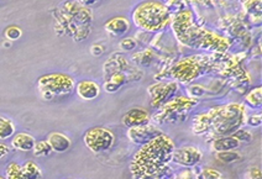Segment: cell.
<instances>
[{
  "label": "cell",
  "instance_id": "cell-1",
  "mask_svg": "<svg viewBox=\"0 0 262 179\" xmlns=\"http://www.w3.org/2000/svg\"><path fill=\"white\" fill-rule=\"evenodd\" d=\"M174 150L173 140L166 133L142 145L130 163L134 179H162L169 171Z\"/></svg>",
  "mask_w": 262,
  "mask_h": 179
},
{
  "label": "cell",
  "instance_id": "cell-2",
  "mask_svg": "<svg viewBox=\"0 0 262 179\" xmlns=\"http://www.w3.org/2000/svg\"><path fill=\"white\" fill-rule=\"evenodd\" d=\"M246 121V107L241 103H230L214 106L193 119L192 130L194 135L205 137L231 136L243 129Z\"/></svg>",
  "mask_w": 262,
  "mask_h": 179
},
{
  "label": "cell",
  "instance_id": "cell-3",
  "mask_svg": "<svg viewBox=\"0 0 262 179\" xmlns=\"http://www.w3.org/2000/svg\"><path fill=\"white\" fill-rule=\"evenodd\" d=\"M171 24L178 41L192 49L225 52L230 46V41L228 38L195 25L193 23V13L189 10L180 11L172 19Z\"/></svg>",
  "mask_w": 262,
  "mask_h": 179
},
{
  "label": "cell",
  "instance_id": "cell-4",
  "mask_svg": "<svg viewBox=\"0 0 262 179\" xmlns=\"http://www.w3.org/2000/svg\"><path fill=\"white\" fill-rule=\"evenodd\" d=\"M133 21L146 32H159L171 24L172 13L163 3L145 2L135 8Z\"/></svg>",
  "mask_w": 262,
  "mask_h": 179
},
{
  "label": "cell",
  "instance_id": "cell-5",
  "mask_svg": "<svg viewBox=\"0 0 262 179\" xmlns=\"http://www.w3.org/2000/svg\"><path fill=\"white\" fill-rule=\"evenodd\" d=\"M37 88L43 99L51 100L55 97L72 93L76 89V82L70 74L55 72L40 77L37 80Z\"/></svg>",
  "mask_w": 262,
  "mask_h": 179
},
{
  "label": "cell",
  "instance_id": "cell-6",
  "mask_svg": "<svg viewBox=\"0 0 262 179\" xmlns=\"http://www.w3.org/2000/svg\"><path fill=\"white\" fill-rule=\"evenodd\" d=\"M196 99H190L186 97H178L171 99L165 105L160 107V111L155 114L154 119L157 124H176L182 122L187 115L192 111L193 107L196 106Z\"/></svg>",
  "mask_w": 262,
  "mask_h": 179
},
{
  "label": "cell",
  "instance_id": "cell-7",
  "mask_svg": "<svg viewBox=\"0 0 262 179\" xmlns=\"http://www.w3.org/2000/svg\"><path fill=\"white\" fill-rule=\"evenodd\" d=\"M84 145L93 153H103L109 151L115 142V136L109 129L102 126L92 127L83 137Z\"/></svg>",
  "mask_w": 262,
  "mask_h": 179
},
{
  "label": "cell",
  "instance_id": "cell-8",
  "mask_svg": "<svg viewBox=\"0 0 262 179\" xmlns=\"http://www.w3.org/2000/svg\"><path fill=\"white\" fill-rule=\"evenodd\" d=\"M177 91V82H159L156 84H152L148 88V94L151 97V106L157 109V107L165 105L167 101L171 100V98Z\"/></svg>",
  "mask_w": 262,
  "mask_h": 179
},
{
  "label": "cell",
  "instance_id": "cell-9",
  "mask_svg": "<svg viewBox=\"0 0 262 179\" xmlns=\"http://www.w3.org/2000/svg\"><path fill=\"white\" fill-rule=\"evenodd\" d=\"M199 62L201 61H198V56L182 59V61H180V63H177L172 68L171 74L180 82L190 83L201 74L202 68L199 65Z\"/></svg>",
  "mask_w": 262,
  "mask_h": 179
},
{
  "label": "cell",
  "instance_id": "cell-10",
  "mask_svg": "<svg viewBox=\"0 0 262 179\" xmlns=\"http://www.w3.org/2000/svg\"><path fill=\"white\" fill-rule=\"evenodd\" d=\"M203 158V153L195 146H183V147L176 148L172 154V162L177 166L190 168L198 165Z\"/></svg>",
  "mask_w": 262,
  "mask_h": 179
},
{
  "label": "cell",
  "instance_id": "cell-11",
  "mask_svg": "<svg viewBox=\"0 0 262 179\" xmlns=\"http://www.w3.org/2000/svg\"><path fill=\"white\" fill-rule=\"evenodd\" d=\"M162 133L163 131L159 129L156 125H152V124L131 127V129H127L126 131L127 139H129L133 143H135V145H139V146L145 145V143H147L148 141H151V140H154L155 137L162 135Z\"/></svg>",
  "mask_w": 262,
  "mask_h": 179
},
{
  "label": "cell",
  "instance_id": "cell-12",
  "mask_svg": "<svg viewBox=\"0 0 262 179\" xmlns=\"http://www.w3.org/2000/svg\"><path fill=\"white\" fill-rule=\"evenodd\" d=\"M121 121H123L124 126H126L127 129H131V127L150 124L151 115L147 110L142 109V107H133L129 111H126V114L123 116Z\"/></svg>",
  "mask_w": 262,
  "mask_h": 179
},
{
  "label": "cell",
  "instance_id": "cell-13",
  "mask_svg": "<svg viewBox=\"0 0 262 179\" xmlns=\"http://www.w3.org/2000/svg\"><path fill=\"white\" fill-rule=\"evenodd\" d=\"M76 92L82 100L92 101L99 97L100 85L92 79H83L76 84Z\"/></svg>",
  "mask_w": 262,
  "mask_h": 179
},
{
  "label": "cell",
  "instance_id": "cell-14",
  "mask_svg": "<svg viewBox=\"0 0 262 179\" xmlns=\"http://www.w3.org/2000/svg\"><path fill=\"white\" fill-rule=\"evenodd\" d=\"M46 141L51 146L52 152H57V153H64L70 150L71 145H72L70 137L62 132H57V131L50 133Z\"/></svg>",
  "mask_w": 262,
  "mask_h": 179
},
{
  "label": "cell",
  "instance_id": "cell-15",
  "mask_svg": "<svg viewBox=\"0 0 262 179\" xmlns=\"http://www.w3.org/2000/svg\"><path fill=\"white\" fill-rule=\"evenodd\" d=\"M105 31L108 32L110 36H114V37H118V36H121L126 34L130 30V23L126 17L123 16H117L110 19L108 23L104 26Z\"/></svg>",
  "mask_w": 262,
  "mask_h": 179
},
{
  "label": "cell",
  "instance_id": "cell-16",
  "mask_svg": "<svg viewBox=\"0 0 262 179\" xmlns=\"http://www.w3.org/2000/svg\"><path fill=\"white\" fill-rule=\"evenodd\" d=\"M36 143V140L32 135L28 132H19L15 133L11 139V147L16 151L30 152L34 150V146Z\"/></svg>",
  "mask_w": 262,
  "mask_h": 179
},
{
  "label": "cell",
  "instance_id": "cell-17",
  "mask_svg": "<svg viewBox=\"0 0 262 179\" xmlns=\"http://www.w3.org/2000/svg\"><path fill=\"white\" fill-rule=\"evenodd\" d=\"M240 147V142L235 140L233 136H222L211 139L210 148L215 153L218 152H225V151H234Z\"/></svg>",
  "mask_w": 262,
  "mask_h": 179
},
{
  "label": "cell",
  "instance_id": "cell-18",
  "mask_svg": "<svg viewBox=\"0 0 262 179\" xmlns=\"http://www.w3.org/2000/svg\"><path fill=\"white\" fill-rule=\"evenodd\" d=\"M23 174L25 179H41L42 178V171L40 166L35 163L34 161H28L21 166Z\"/></svg>",
  "mask_w": 262,
  "mask_h": 179
},
{
  "label": "cell",
  "instance_id": "cell-19",
  "mask_svg": "<svg viewBox=\"0 0 262 179\" xmlns=\"http://www.w3.org/2000/svg\"><path fill=\"white\" fill-rule=\"evenodd\" d=\"M15 135V124L13 120L0 115V140H8Z\"/></svg>",
  "mask_w": 262,
  "mask_h": 179
},
{
  "label": "cell",
  "instance_id": "cell-20",
  "mask_svg": "<svg viewBox=\"0 0 262 179\" xmlns=\"http://www.w3.org/2000/svg\"><path fill=\"white\" fill-rule=\"evenodd\" d=\"M5 179H25L23 174L21 165L16 162H10L5 169Z\"/></svg>",
  "mask_w": 262,
  "mask_h": 179
},
{
  "label": "cell",
  "instance_id": "cell-21",
  "mask_svg": "<svg viewBox=\"0 0 262 179\" xmlns=\"http://www.w3.org/2000/svg\"><path fill=\"white\" fill-rule=\"evenodd\" d=\"M262 89L261 86H257V88L252 89L251 92H249L248 95H246L245 100L246 104H249L251 107H260L261 106V95H262Z\"/></svg>",
  "mask_w": 262,
  "mask_h": 179
},
{
  "label": "cell",
  "instance_id": "cell-22",
  "mask_svg": "<svg viewBox=\"0 0 262 179\" xmlns=\"http://www.w3.org/2000/svg\"><path fill=\"white\" fill-rule=\"evenodd\" d=\"M34 154L36 157H46L49 156V154H51L52 152V148L51 146L49 145V142L46 141V140H43V141H38L35 143L34 146Z\"/></svg>",
  "mask_w": 262,
  "mask_h": 179
},
{
  "label": "cell",
  "instance_id": "cell-23",
  "mask_svg": "<svg viewBox=\"0 0 262 179\" xmlns=\"http://www.w3.org/2000/svg\"><path fill=\"white\" fill-rule=\"evenodd\" d=\"M196 179H224L223 174L218 169L211 168V167H205L196 175Z\"/></svg>",
  "mask_w": 262,
  "mask_h": 179
},
{
  "label": "cell",
  "instance_id": "cell-24",
  "mask_svg": "<svg viewBox=\"0 0 262 179\" xmlns=\"http://www.w3.org/2000/svg\"><path fill=\"white\" fill-rule=\"evenodd\" d=\"M216 160H219L223 163H233L240 160V154L234 151H225V152H218L215 153Z\"/></svg>",
  "mask_w": 262,
  "mask_h": 179
},
{
  "label": "cell",
  "instance_id": "cell-25",
  "mask_svg": "<svg viewBox=\"0 0 262 179\" xmlns=\"http://www.w3.org/2000/svg\"><path fill=\"white\" fill-rule=\"evenodd\" d=\"M231 136H233L235 140H237L240 143L241 142L250 143L252 140H254V135H252L249 130H245V129H239L237 131H235Z\"/></svg>",
  "mask_w": 262,
  "mask_h": 179
},
{
  "label": "cell",
  "instance_id": "cell-26",
  "mask_svg": "<svg viewBox=\"0 0 262 179\" xmlns=\"http://www.w3.org/2000/svg\"><path fill=\"white\" fill-rule=\"evenodd\" d=\"M4 35L9 41H16V40H19L20 37H21L23 30L20 28H17V26H14V25L9 26V28L5 29Z\"/></svg>",
  "mask_w": 262,
  "mask_h": 179
},
{
  "label": "cell",
  "instance_id": "cell-27",
  "mask_svg": "<svg viewBox=\"0 0 262 179\" xmlns=\"http://www.w3.org/2000/svg\"><path fill=\"white\" fill-rule=\"evenodd\" d=\"M245 124H248L249 126H251V127H258V126H261V124H262L261 114L250 115L249 118H246Z\"/></svg>",
  "mask_w": 262,
  "mask_h": 179
},
{
  "label": "cell",
  "instance_id": "cell-28",
  "mask_svg": "<svg viewBox=\"0 0 262 179\" xmlns=\"http://www.w3.org/2000/svg\"><path fill=\"white\" fill-rule=\"evenodd\" d=\"M136 47V41L134 38L127 37V38H123L120 42V49L123 51H133L135 50Z\"/></svg>",
  "mask_w": 262,
  "mask_h": 179
},
{
  "label": "cell",
  "instance_id": "cell-29",
  "mask_svg": "<svg viewBox=\"0 0 262 179\" xmlns=\"http://www.w3.org/2000/svg\"><path fill=\"white\" fill-rule=\"evenodd\" d=\"M204 93H205V89L199 84L189 86V89H188V94L190 95V97H194L193 99H195V98H198V97H202Z\"/></svg>",
  "mask_w": 262,
  "mask_h": 179
},
{
  "label": "cell",
  "instance_id": "cell-30",
  "mask_svg": "<svg viewBox=\"0 0 262 179\" xmlns=\"http://www.w3.org/2000/svg\"><path fill=\"white\" fill-rule=\"evenodd\" d=\"M91 52L93 56H102L105 52V47L102 46V44H93L91 49Z\"/></svg>",
  "mask_w": 262,
  "mask_h": 179
},
{
  "label": "cell",
  "instance_id": "cell-31",
  "mask_svg": "<svg viewBox=\"0 0 262 179\" xmlns=\"http://www.w3.org/2000/svg\"><path fill=\"white\" fill-rule=\"evenodd\" d=\"M249 177L250 179H261V171L258 168H250Z\"/></svg>",
  "mask_w": 262,
  "mask_h": 179
},
{
  "label": "cell",
  "instance_id": "cell-32",
  "mask_svg": "<svg viewBox=\"0 0 262 179\" xmlns=\"http://www.w3.org/2000/svg\"><path fill=\"white\" fill-rule=\"evenodd\" d=\"M9 152H10V148L7 145H4V143H0V160L7 156Z\"/></svg>",
  "mask_w": 262,
  "mask_h": 179
},
{
  "label": "cell",
  "instance_id": "cell-33",
  "mask_svg": "<svg viewBox=\"0 0 262 179\" xmlns=\"http://www.w3.org/2000/svg\"><path fill=\"white\" fill-rule=\"evenodd\" d=\"M0 179H5V178H3V177H0Z\"/></svg>",
  "mask_w": 262,
  "mask_h": 179
},
{
  "label": "cell",
  "instance_id": "cell-34",
  "mask_svg": "<svg viewBox=\"0 0 262 179\" xmlns=\"http://www.w3.org/2000/svg\"><path fill=\"white\" fill-rule=\"evenodd\" d=\"M67 179H73V178H67Z\"/></svg>",
  "mask_w": 262,
  "mask_h": 179
},
{
  "label": "cell",
  "instance_id": "cell-35",
  "mask_svg": "<svg viewBox=\"0 0 262 179\" xmlns=\"http://www.w3.org/2000/svg\"><path fill=\"white\" fill-rule=\"evenodd\" d=\"M186 179H187V178H186ZM194 179H196V178H194Z\"/></svg>",
  "mask_w": 262,
  "mask_h": 179
}]
</instances>
